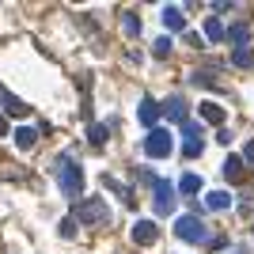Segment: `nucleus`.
<instances>
[{
    "label": "nucleus",
    "mask_w": 254,
    "mask_h": 254,
    "mask_svg": "<svg viewBox=\"0 0 254 254\" xmlns=\"http://www.w3.org/2000/svg\"><path fill=\"white\" fill-rule=\"evenodd\" d=\"M53 171H57V182H61L64 197H80V193H84V171H80V163H72L68 156H61Z\"/></svg>",
    "instance_id": "f257e3e1"
},
{
    "label": "nucleus",
    "mask_w": 254,
    "mask_h": 254,
    "mask_svg": "<svg viewBox=\"0 0 254 254\" xmlns=\"http://www.w3.org/2000/svg\"><path fill=\"white\" fill-rule=\"evenodd\" d=\"M175 235L186 239V243H209V224L190 212V216H179V220H175Z\"/></svg>",
    "instance_id": "f03ea898"
},
{
    "label": "nucleus",
    "mask_w": 254,
    "mask_h": 254,
    "mask_svg": "<svg viewBox=\"0 0 254 254\" xmlns=\"http://www.w3.org/2000/svg\"><path fill=\"white\" fill-rule=\"evenodd\" d=\"M76 224H106L110 220V212H106V201L103 197H84V201L76 205Z\"/></svg>",
    "instance_id": "7ed1b4c3"
},
{
    "label": "nucleus",
    "mask_w": 254,
    "mask_h": 254,
    "mask_svg": "<svg viewBox=\"0 0 254 254\" xmlns=\"http://www.w3.org/2000/svg\"><path fill=\"white\" fill-rule=\"evenodd\" d=\"M171 148H175V140H171L167 129H152L148 137H144V152H148L152 159H167Z\"/></svg>",
    "instance_id": "20e7f679"
},
{
    "label": "nucleus",
    "mask_w": 254,
    "mask_h": 254,
    "mask_svg": "<svg viewBox=\"0 0 254 254\" xmlns=\"http://www.w3.org/2000/svg\"><path fill=\"white\" fill-rule=\"evenodd\" d=\"M152 190H156V209L159 212H171L175 209V186L163 179H152Z\"/></svg>",
    "instance_id": "39448f33"
},
{
    "label": "nucleus",
    "mask_w": 254,
    "mask_h": 254,
    "mask_svg": "<svg viewBox=\"0 0 254 254\" xmlns=\"http://www.w3.org/2000/svg\"><path fill=\"white\" fill-rule=\"evenodd\" d=\"M159 239V228L152 220H137L133 224V243H140V247H152Z\"/></svg>",
    "instance_id": "423d86ee"
},
{
    "label": "nucleus",
    "mask_w": 254,
    "mask_h": 254,
    "mask_svg": "<svg viewBox=\"0 0 254 254\" xmlns=\"http://www.w3.org/2000/svg\"><path fill=\"white\" fill-rule=\"evenodd\" d=\"M220 171H224V179H228V182H247V179H251V175H247V163L239 156H228Z\"/></svg>",
    "instance_id": "0eeeda50"
},
{
    "label": "nucleus",
    "mask_w": 254,
    "mask_h": 254,
    "mask_svg": "<svg viewBox=\"0 0 254 254\" xmlns=\"http://www.w3.org/2000/svg\"><path fill=\"white\" fill-rule=\"evenodd\" d=\"M0 103H4V110H8L11 118H23V114H31V106L23 103V99H15V95H8L4 87H0Z\"/></svg>",
    "instance_id": "6e6552de"
},
{
    "label": "nucleus",
    "mask_w": 254,
    "mask_h": 254,
    "mask_svg": "<svg viewBox=\"0 0 254 254\" xmlns=\"http://www.w3.org/2000/svg\"><path fill=\"white\" fill-rule=\"evenodd\" d=\"M103 186H106V190H114V193H118V197H122L126 205H133V201H137V193L129 190V186H122V182H118L114 175H103Z\"/></svg>",
    "instance_id": "1a4fd4ad"
},
{
    "label": "nucleus",
    "mask_w": 254,
    "mask_h": 254,
    "mask_svg": "<svg viewBox=\"0 0 254 254\" xmlns=\"http://www.w3.org/2000/svg\"><path fill=\"white\" fill-rule=\"evenodd\" d=\"M224 38H228V42H235V46H247V42H251V27H247V23H235V27H228V31H224Z\"/></svg>",
    "instance_id": "9d476101"
},
{
    "label": "nucleus",
    "mask_w": 254,
    "mask_h": 254,
    "mask_svg": "<svg viewBox=\"0 0 254 254\" xmlns=\"http://www.w3.org/2000/svg\"><path fill=\"white\" fill-rule=\"evenodd\" d=\"M140 122H144V126H148V129H156V118H159V106L156 103H152V99H140Z\"/></svg>",
    "instance_id": "9b49d317"
},
{
    "label": "nucleus",
    "mask_w": 254,
    "mask_h": 254,
    "mask_svg": "<svg viewBox=\"0 0 254 254\" xmlns=\"http://www.w3.org/2000/svg\"><path fill=\"white\" fill-rule=\"evenodd\" d=\"M232 64H235V68H251V64H254V50H251V46H235Z\"/></svg>",
    "instance_id": "f8f14e48"
},
{
    "label": "nucleus",
    "mask_w": 254,
    "mask_h": 254,
    "mask_svg": "<svg viewBox=\"0 0 254 254\" xmlns=\"http://www.w3.org/2000/svg\"><path fill=\"white\" fill-rule=\"evenodd\" d=\"M201 118L209 122V126H220L224 122V106L220 103H201Z\"/></svg>",
    "instance_id": "ddd939ff"
},
{
    "label": "nucleus",
    "mask_w": 254,
    "mask_h": 254,
    "mask_svg": "<svg viewBox=\"0 0 254 254\" xmlns=\"http://www.w3.org/2000/svg\"><path fill=\"white\" fill-rule=\"evenodd\" d=\"M163 110H167V118L171 122H186V103H182V99H167V106H163Z\"/></svg>",
    "instance_id": "4468645a"
},
{
    "label": "nucleus",
    "mask_w": 254,
    "mask_h": 254,
    "mask_svg": "<svg viewBox=\"0 0 254 254\" xmlns=\"http://www.w3.org/2000/svg\"><path fill=\"white\" fill-rule=\"evenodd\" d=\"M163 27H167V31H182V27H186L182 11L179 8H167V11H163Z\"/></svg>",
    "instance_id": "2eb2a0df"
},
{
    "label": "nucleus",
    "mask_w": 254,
    "mask_h": 254,
    "mask_svg": "<svg viewBox=\"0 0 254 254\" xmlns=\"http://www.w3.org/2000/svg\"><path fill=\"white\" fill-rule=\"evenodd\" d=\"M205 205H209V209H228V205H232V193L228 190H212L209 197H205Z\"/></svg>",
    "instance_id": "dca6fc26"
},
{
    "label": "nucleus",
    "mask_w": 254,
    "mask_h": 254,
    "mask_svg": "<svg viewBox=\"0 0 254 254\" xmlns=\"http://www.w3.org/2000/svg\"><path fill=\"white\" fill-rule=\"evenodd\" d=\"M205 38H209V42H224V27H220V19H216V15L205 23Z\"/></svg>",
    "instance_id": "f3484780"
},
{
    "label": "nucleus",
    "mask_w": 254,
    "mask_h": 254,
    "mask_svg": "<svg viewBox=\"0 0 254 254\" xmlns=\"http://www.w3.org/2000/svg\"><path fill=\"white\" fill-rule=\"evenodd\" d=\"M34 140H38L34 129H15V144H19V148H34Z\"/></svg>",
    "instance_id": "a211bd4d"
},
{
    "label": "nucleus",
    "mask_w": 254,
    "mask_h": 254,
    "mask_svg": "<svg viewBox=\"0 0 254 254\" xmlns=\"http://www.w3.org/2000/svg\"><path fill=\"white\" fill-rule=\"evenodd\" d=\"M179 190H182V193H197V190H201V175H182Z\"/></svg>",
    "instance_id": "6ab92c4d"
},
{
    "label": "nucleus",
    "mask_w": 254,
    "mask_h": 254,
    "mask_svg": "<svg viewBox=\"0 0 254 254\" xmlns=\"http://www.w3.org/2000/svg\"><path fill=\"white\" fill-rule=\"evenodd\" d=\"M182 133H186V140H201V122L186 118V122H182Z\"/></svg>",
    "instance_id": "aec40b11"
},
{
    "label": "nucleus",
    "mask_w": 254,
    "mask_h": 254,
    "mask_svg": "<svg viewBox=\"0 0 254 254\" xmlns=\"http://www.w3.org/2000/svg\"><path fill=\"white\" fill-rule=\"evenodd\" d=\"M87 133H91V144H106V137H110V126H91Z\"/></svg>",
    "instance_id": "412c9836"
},
{
    "label": "nucleus",
    "mask_w": 254,
    "mask_h": 254,
    "mask_svg": "<svg viewBox=\"0 0 254 254\" xmlns=\"http://www.w3.org/2000/svg\"><path fill=\"white\" fill-rule=\"evenodd\" d=\"M190 84H201V87H216V80H212V72H193Z\"/></svg>",
    "instance_id": "4be33fe9"
},
{
    "label": "nucleus",
    "mask_w": 254,
    "mask_h": 254,
    "mask_svg": "<svg viewBox=\"0 0 254 254\" xmlns=\"http://www.w3.org/2000/svg\"><path fill=\"white\" fill-rule=\"evenodd\" d=\"M122 27H126V34H140V19H137V15H126Z\"/></svg>",
    "instance_id": "5701e85b"
},
{
    "label": "nucleus",
    "mask_w": 254,
    "mask_h": 254,
    "mask_svg": "<svg viewBox=\"0 0 254 254\" xmlns=\"http://www.w3.org/2000/svg\"><path fill=\"white\" fill-rule=\"evenodd\" d=\"M152 53H156V57H167L171 53V38H159V42L152 46Z\"/></svg>",
    "instance_id": "b1692460"
},
{
    "label": "nucleus",
    "mask_w": 254,
    "mask_h": 254,
    "mask_svg": "<svg viewBox=\"0 0 254 254\" xmlns=\"http://www.w3.org/2000/svg\"><path fill=\"white\" fill-rule=\"evenodd\" d=\"M61 235H64V239H72V235H76V220H72V216L61 220Z\"/></svg>",
    "instance_id": "393cba45"
},
{
    "label": "nucleus",
    "mask_w": 254,
    "mask_h": 254,
    "mask_svg": "<svg viewBox=\"0 0 254 254\" xmlns=\"http://www.w3.org/2000/svg\"><path fill=\"white\" fill-rule=\"evenodd\" d=\"M201 148H205V144H201V140H186V156H201Z\"/></svg>",
    "instance_id": "a878e982"
},
{
    "label": "nucleus",
    "mask_w": 254,
    "mask_h": 254,
    "mask_svg": "<svg viewBox=\"0 0 254 254\" xmlns=\"http://www.w3.org/2000/svg\"><path fill=\"white\" fill-rule=\"evenodd\" d=\"M239 159H243V163H254V140H251V144L243 148V156H239Z\"/></svg>",
    "instance_id": "bb28decb"
},
{
    "label": "nucleus",
    "mask_w": 254,
    "mask_h": 254,
    "mask_svg": "<svg viewBox=\"0 0 254 254\" xmlns=\"http://www.w3.org/2000/svg\"><path fill=\"white\" fill-rule=\"evenodd\" d=\"M4 133H8V118H0V137H4Z\"/></svg>",
    "instance_id": "cd10ccee"
}]
</instances>
